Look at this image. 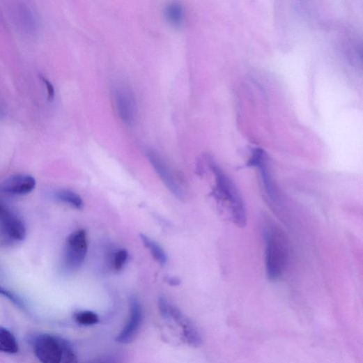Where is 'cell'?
Instances as JSON below:
<instances>
[{
	"instance_id": "obj_1",
	"label": "cell",
	"mask_w": 363,
	"mask_h": 363,
	"mask_svg": "<svg viewBox=\"0 0 363 363\" xmlns=\"http://www.w3.org/2000/svg\"><path fill=\"white\" fill-rule=\"evenodd\" d=\"M211 169L215 177L218 198L228 208L232 221L238 226L245 227L247 223V213L244 199L237 187L213 161H211Z\"/></svg>"
},
{
	"instance_id": "obj_2",
	"label": "cell",
	"mask_w": 363,
	"mask_h": 363,
	"mask_svg": "<svg viewBox=\"0 0 363 363\" xmlns=\"http://www.w3.org/2000/svg\"><path fill=\"white\" fill-rule=\"evenodd\" d=\"M265 263L270 280L279 279L287 261V251L284 238L277 229L268 226L264 231Z\"/></svg>"
},
{
	"instance_id": "obj_3",
	"label": "cell",
	"mask_w": 363,
	"mask_h": 363,
	"mask_svg": "<svg viewBox=\"0 0 363 363\" xmlns=\"http://www.w3.org/2000/svg\"><path fill=\"white\" fill-rule=\"evenodd\" d=\"M88 250L87 232L78 229L69 235L66 240L63 266L68 271L79 269L85 261Z\"/></svg>"
},
{
	"instance_id": "obj_4",
	"label": "cell",
	"mask_w": 363,
	"mask_h": 363,
	"mask_svg": "<svg viewBox=\"0 0 363 363\" xmlns=\"http://www.w3.org/2000/svg\"><path fill=\"white\" fill-rule=\"evenodd\" d=\"M64 339L48 334L38 335L33 341V351L42 363H61Z\"/></svg>"
},
{
	"instance_id": "obj_5",
	"label": "cell",
	"mask_w": 363,
	"mask_h": 363,
	"mask_svg": "<svg viewBox=\"0 0 363 363\" xmlns=\"http://www.w3.org/2000/svg\"><path fill=\"white\" fill-rule=\"evenodd\" d=\"M0 234L12 241H22L26 229L22 220L0 201Z\"/></svg>"
},
{
	"instance_id": "obj_6",
	"label": "cell",
	"mask_w": 363,
	"mask_h": 363,
	"mask_svg": "<svg viewBox=\"0 0 363 363\" xmlns=\"http://www.w3.org/2000/svg\"><path fill=\"white\" fill-rule=\"evenodd\" d=\"M114 103L118 116L128 125H133L137 120V107L133 93L125 87L114 90Z\"/></svg>"
},
{
	"instance_id": "obj_7",
	"label": "cell",
	"mask_w": 363,
	"mask_h": 363,
	"mask_svg": "<svg viewBox=\"0 0 363 363\" xmlns=\"http://www.w3.org/2000/svg\"><path fill=\"white\" fill-rule=\"evenodd\" d=\"M142 306L135 296L130 299V315L124 329L119 333L116 341L121 343H130L137 336L143 322Z\"/></svg>"
},
{
	"instance_id": "obj_8",
	"label": "cell",
	"mask_w": 363,
	"mask_h": 363,
	"mask_svg": "<svg viewBox=\"0 0 363 363\" xmlns=\"http://www.w3.org/2000/svg\"><path fill=\"white\" fill-rule=\"evenodd\" d=\"M147 156L161 180L176 196L182 199L184 196L183 190L164 159L150 150L147 151Z\"/></svg>"
},
{
	"instance_id": "obj_9",
	"label": "cell",
	"mask_w": 363,
	"mask_h": 363,
	"mask_svg": "<svg viewBox=\"0 0 363 363\" xmlns=\"http://www.w3.org/2000/svg\"><path fill=\"white\" fill-rule=\"evenodd\" d=\"M249 165L256 167L261 175L263 186L269 199L273 203H277V196L272 182L265 152L261 149L254 150Z\"/></svg>"
},
{
	"instance_id": "obj_10",
	"label": "cell",
	"mask_w": 363,
	"mask_h": 363,
	"mask_svg": "<svg viewBox=\"0 0 363 363\" xmlns=\"http://www.w3.org/2000/svg\"><path fill=\"white\" fill-rule=\"evenodd\" d=\"M36 180L27 174H16L10 176L0 184V190L13 195H26L36 187Z\"/></svg>"
},
{
	"instance_id": "obj_11",
	"label": "cell",
	"mask_w": 363,
	"mask_h": 363,
	"mask_svg": "<svg viewBox=\"0 0 363 363\" xmlns=\"http://www.w3.org/2000/svg\"><path fill=\"white\" fill-rule=\"evenodd\" d=\"M164 16L171 26L176 28L180 27L185 21V10L180 3H172L166 7Z\"/></svg>"
},
{
	"instance_id": "obj_12",
	"label": "cell",
	"mask_w": 363,
	"mask_h": 363,
	"mask_svg": "<svg viewBox=\"0 0 363 363\" xmlns=\"http://www.w3.org/2000/svg\"><path fill=\"white\" fill-rule=\"evenodd\" d=\"M54 197L61 203L66 204L76 210H82L84 200L75 192L69 190H61L55 192Z\"/></svg>"
},
{
	"instance_id": "obj_13",
	"label": "cell",
	"mask_w": 363,
	"mask_h": 363,
	"mask_svg": "<svg viewBox=\"0 0 363 363\" xmlns=\"http://www.w3.org/2000/svg\"><path fill=\"white\" fill-rule=\"evenodd\" d=\"M19 344L15 336L6 328L0 327V352L15 354Z\"/></svg>"
},
{
	"instance_id": "obj_14",
	"label": "cell",
	"mask_w": 363,
	"mask_h": 363,
	"mask_svg": "<svg viewBox=\"0 0 363 363\" xmlns=\"http://www.w3.org/2000/svg\"><path fill=\"white\" fill-rule=\"evenodd\" d=\"M144 246L150 251L153 258L160 264L165 265L168 261V256L164 249L155 240L145 234H141Z\"/></svg>"
},
{
	"instance_id": "obj_15",
	"label": "cell",
	"mask_w": 363,
	"mask_h": 363,
	"mask_svg": "<svg viewBox=\"0 0 363 363\" xmlns=\"http://www.w3.org/2000/svg\"><path fill=\"white\" fill-rule=\"evenodd\" d=\"M183 331V335L187 343L194 346L198 347L203 343V338L198 331L197 328L188 318L183 322L181 325Z\"/></svg>"
},
{
	"instance_id": "obj_16",
	"label": "cell",
	"mask_w": 363,
	"mask_h": 363,
	"mask_svg": "<svg viewBox=\"0 0 363 363\" xmlns=\"http://www.w3.org/2000/svg\"><path fill=\"white\" fill-rule=\"evenodd\" d=\"M74 318L78 324L86 326L96 325L99 322L98 316L91 311L77 312L74 315Z\"/></svg>"
},
{
	"instance_id": "obj_17",
	"label": "cell",
	"mask_w": 363,
	"mask_h": 363,
	"mask_svg": "<svg viewBox=\"0 0 363 363\" xmlns=\"http://www.w3.org/2000/svg\"><path fill=\"white\" fill-rule=\"evenodd\" d=\"M128 252L125 249H121L115 252L113 256L112 265L116 270H122L128 262Z\"/></svg>"
},
{
	"instance_id": "obj_18",
	"label": "cell",
	"mask_w": 363,
	"mask_h": 363,
	"mask_svg": "<svg viewBox=\"0 0 363 363\" xmlns=\"http://www.w3.org/2000/svg\"><path fill=\"white\" fill-rule=\"evenodd\" d=\"M61 363H78L75 351L70 343L65 339L63 342V356Z\"/></svg>"
},
{
	"instance_id": "obj_19",
	"label": "cell",
	"mask_w": 363,
	"mask_h": 363,
	"mask_svg": "<svg viewBox=\"0 0 363 363\" xmlns=\"http://www.w3.org/2000/svg\"><path fill=\"white\" fill-rule=\"evenodd\" d=\"M86 363H123V356L118 353L105 355Z\"/></svg>"
},
{
	"instance_id": "obj_20",
	"label": "cell",
	"mask_w": 363,
	"mask_h": 363,
	"mask_svg": "<svg viewBox=\"0 0 363 363\" xmlns=\"http://www.w3.org/2000/svg\"><path fill=\"white\" fill-rule=\"evenodd\" d=\"M0 295L5 297L18 307L22 309L25 308L24 302L18 295L1 286H0Z\"/></svg>"
},
{
	"instance_id": "obj_21",
	"label": "cell",
	"mask_w": 363,
	"mask_h": 363,
	"mask_svg": "<svg viewBox=\"0 0 363 363\" xmlns=\"http://www.w3.org/2000/svg\"><path fill=\"white\" fill-rule=\"evenodd\" d=\"M171 303L169 300L164 297H160L157 301V306L159 311L162 315V316L165 318H168L169 312L171 307Z\"/></svg>"
},
{
	"instance_id": "obj_22",
	"label": "cell",
	"mask_w": 363,
	"mask_h": 363,
	"mask_svg": "<svg viewBox=\"0 0 363 363\" xmlns=\"http://www.w3.org/2000/svg\"><path fill=\"white\" fill-rule=\"evenodd\" d=\"M39 77L41 78L42 82L47 87L48 93V100L49 102L52 101L55 97V89L53 84L49 82V79L45 76L41 75H39Z\"/></svg>"
},
{
	"instance_id": "obj_23",
	"label": "cell",
	"mask_w": 363,
	"mask_h": 363,
	"mask_svg": "<svg viewBox=\"0 0 363 363\" xmlns=\"http://www.w3.org/2000/svg\"><path fill=\"white\" fill-rule=\"evenodd\" d=\"M169 284L171 285V286H178L180 285V281L177 279V278H173V277H169L168 278V281Z\"/></svg>"
}]
</instances>
